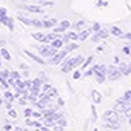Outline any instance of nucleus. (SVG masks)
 <instances>
[{"mask_svg":"<svg viewBox=\"0 0 131 131\" xmlns=\"http://www.w3.org/2000/svg\"><path fill=\"white\" fill-rule=\"evenodd\" d=\"M83 62H85V57H83V56H77V57L68 59L67 62H65V63L62 65V71H63V73H70L71 70L77 68L79 65H82Z\"/></svg>","mask_w":131,"mask_h":131,"instance_id":"1","label":"nucleus"},{"mask_svg":"<svg viewBox=\"0 0 131 131\" xmlns=\"http://www.w3.org/2000/svg\"><path fill=\"white\" fill-rule=\"evenodd\" d=\"M67 54H68V51L65 49V48H63L60 52H56L52 57H49V65H59L65 57H67Z\"/></svg>","mask_w":131,"mask_h":131,"instance_id":"2","label":"nucleus"},{"mask_svg":"<svg viewBox=\"0 0 131 131\" xmlns=\"http://www.w3.org/2000/svg\"><path fill=\"white\" fill-rule=\"evenodd\" d=\"M39 52H40L43 57H48V59H49V57H52L57 51H56V48H54V46H49V45H42V46L39 48Z\"/></svg>","mask_w":131,"mask_h":131,"instance_id":"3","label":"nucleus"},{"mask_svg":"<svg viewBox=\"0 0 131 131\" xmlns=\"http://www.w3.org/2000/svg\"><path fill=\"white\" fill-rule=\"evenodd\" d=\"M102 119H103V120H113V122H117L120 117H119V113H117L116 110H108V111L103 113Z\"/></svg>","mask_w":131,"mask_h":131,"instance_id":"4","label":"nucleus"},{"mask_svg":"<svg viewBox=\"0 0 131 131\" xmlns=\"http://www.w3.org/2000/svg\"><path fill=\"white\" fill-rule=\"evenodd\" d=\"M128 105H129V103H128L123 97H119V99L116 100V103H114V110H116L117 113H122V114H123V111H125V108H126Z\"/></svg>","mask_w":131,"mask_h":131,"instance_id":"5","label":"nucleus"},{"mask_svg":"<svg viewBox=\"0 0 131 131\" xmlns=\"http://www.w3.org/2000/svg\"><path fill=\"white\" fill-rule=\"evenodd\" d=\"M106 74H108V79H110V80H117V79L122 76V73H120L119 68H116V67H108Z\"/></svg>","mask_w":131,"mask_h":131,"instance_id":"6","label":"nucleus"},{"mask_svg":"<svg viewBox=\"0 0 131 131\" xmlns=\"http://www.w3.org/2000/svg\"><path fill=\"white\" fill-rule=\"evenodd\" d=\"M70 26H71L70 20H62V23H60L59 26H54V32H56V34H62V32L67 31Z\"/></svg>","mask_w":131,"mask_h":131,"instance_id":"7","label":"nucleus"},{"mask_svg":"<svg viewBox=\"0 0 131 131\" xmlns=\"http://www.w3.org/2000/svg\"><path fill=\"white\" fill-rule=\"evenodd\" d=\"M0 23H3V25H6L11 31L14 29V22H13V19L11 17H8L6 14L5 16H0Z\"/></svg>","mask_w":131,"mask_h":131,"instance_id":"8","label":"nucleus"},{"mask_svg":"<svg viewBox=\"0 0 131 131\" xmlns=\"http://www.w3.org/2000/svg\"><path fill=\"white\" fill-rule=\"evenodd\" d=\"M25 11H29V13H39V14H42L43 13V8H40V6H37V5H25V6H22Z\"/></svg>","mask_w":131,"mask_h":131,"instance_id":"9","label":"nucleus"},{"mask_svg":"<svg viewBox=\"0 0 131 131\" xmlns=\"http://www.w3.org/2000/svg\"><path fill=\"white\" fill-rule=\"evenodd\" d=\"M119 71H120L123 76H128V74H131V65L120 63V65H119Z\"/></svg>","mask_w":131,"mask_h":131,"instance_id":"10","label":"nucleus"},{"mask_svg":"<svg viewBox=\"0 0 131 131\" xmlns=\"http://www.w3.org/2000/svg\"><path fill=\"white\" fill-rule=\"evenodd\" d=\"M57 23H59L57 19H46V20H43V28H54Z\"/></svg>","mask_w":131,"mask_h":131,"instance_id":"11","label":"nucleus"},{"mask_svg":"<svg viewBox=\"0 0 131 131\" xmlns=\"http://www.w3.org/2000/svg\"><path fill=\"white\" fill-rule=\"evenodd\" d=\"M40 96H48V97H57V90L54 88V86H49V90L46 91V93H42ZM39 96V97H40Z\"/></svg>","mask_w":131,"mask_h":131,"instance_id":"12","label":"nucleus"},{"mask_svg":"<svg viewBox=\"0 0 131 131\" xmlns=\"http://www.w3.org/2000/svg\"><path fill=\"white\" fill-rule=\"evenodd\" d=\"M25 52H26V56H29V57H31V59H32L34 62H37V63H42V65H45V63H46V62H45L43 59H40V57H37V56H36V54H32L31 51H25Z\"/></svg>","mask_w":131,"mask_h":131,"instance_id":"13","label":"nucleus"},{"mask_svg":"<svg viewBox=\"0 0 131 131\" xmlns=\"http://www.w3.org/2000/svg\"><path fill=\"white\" fill-rule=\"evenodd\" d=\"M85 25H86V20H79V22L73 23L71 26H73V29H74V31H79V29H82Z\"/></svg>","mask_w":131,"mask_h":131,"instance_id":"14","label":"nucleus"},{"mask_svg":"<svg viewBox=\"0 0 131 131\" xmlns=\"http://www.w3.org/2000/svg\"><path fill=\"white\" fill-rule=\"evenodd\" d=\"M113 36H116V37H123V31L120 29V28H117V26H111V31H110Z\"/></svg>","mask_w":131,"mask_h":131,"instance_id":"15","label":"nucleus"},{"mask_svg":"<svg viewBox=\"0 0 131 131\" xmlns=\"http://www.w3.org/2000/svg\"><path fill=\"white\" fill-rule=\"evenodd\" d=\"M91 32H93L91 29H83V31H80V34H79V40H86V39L90 37Z\"/></svg>","mask_w":131,"mask_h":131,"instance_id":"16","label":"nucleus"},{"mask_svg":"<svg viewBox=\"0 0 131 131\" xmlns=\"http://www.w3.org/2000/svg\"><path fill=\"white\" fill-rule=\"evenodd\" d=\"M51 46H54L56 49H57V48H62V46H63V40H62L60 37H57V39H54V40L51 42Z\"/></svg>","mask_w":131,"mask_h":131,"instance_id":"17","label":"nucleus"},{"mask_svg":"<svg viewBox=\"0 0 131 131\" xmlns=\"http://www.w3.org/2000/svg\"><path fill=\"white\" fill-rule=\"evenodd\" d=\"M32 37H34L36 40H39V42H43V43H45V40H46V36H43L42 32H32Z\"/></svg>","mask_w":131,"mask_h":131,"instance_id":"18","label":"nucleus"},{"mask_svg":"<svg viewBox=\"0 0 131 131\" xmlns=\"http://www.w3.org/2000/svg\"><path fill=\"white\" fill-rule=\"evenodd\" d=\"M94 76H96V82H97V83H103V80H105V74H103V73L96 71Z\"/></svg>","mask_w":131,"mask_h":131,"instance_id":"19","label":"nucleus"},{"mask_svg":"<svg viewBox=\"0 0 131 131\" xmlns=\"http://www.w3.org/2000/svg\"><path fill=\"white\" fill-rule=\"evenodd\" d=\"M29 26H34V28H43V22H42V20L31 19V25H29Z\"/></svg>","mask_w":131,"mask_h":131,"instance_id":"20","label":"nucleus"},{"mask_svg":"<svg viewBox=\"0 0 131 131\" xmlns=\"http://www.w3.org/2000/svg\"><path fill=\"white\" fill-rule=\"evenodd\" d=\"M0 54H2V57H3L5 60H11V54L8 52V49L2 48V49H0Z\"/></svg>","mask_w":131,"mask_h":131,"instance_id":"21","label":"nucleus"},{"mask_svg":"<svg viewBox=\"0 0 131 131\" xmlns=\"http://www.w3.org/2000/svg\"><path fill=\"white\" fill-rule=\"evenodd\" d=\"M79 48V45H76L74 42L73 43H67V46H65V49H67L68 52H71V51H74V49H77Z\"/></svg>","mask_w":131,"mask_h":131,"instance_id":"22","label":"nucleus"},{"mask_svg":"<svg viewBox=\"0 0 131 131\" xmlns=\"http://www.w3.org/2000/svg\"><path fill=\"white\" fill-rule=\"evenodd\" d=\"M97 34L100 36V39H106V37L110 36V31H106V29H102V28H100V29L97 31Z\"/></svg>","mask_w":131,"mask_h":131,"instance_id":"23","label":"nucleus"},{"mask_svg":"<svg viewBox=\"0 0 131 131\" xmlns=\"http://www.w3.org/2000/svg\"><path fill=\"white\" fill-rule=\"evenodd\" d=\"M91 94H93V100H94L96 103H100V100H102V96H100L97 91H93Z\"/></svg>","mask_w":131,"mask_h":131,"instance_id":"24","label":"nucleus"},{"mask_svg":"<svg viewBox=\"0 0 131 131\" xmlns=\"http://www.w3.org/2000/svg\"><path fill=\"white\" fill-rule=\"evenodd\" d=\"M122 97H123V99H125L128 103H131V90H129V91H126V93H125Z\"/></svg>","mask_w":131,"mask_h":131,"instance_id":"25","label":"nucleus"},{"mask_svg":"<svg viewBox=\"0 0 131 131\" xmlns=\"http://www.w3.org/2000/svg\"><path fill=\"white\" fill-rule=\"evenodd\" d=\"M123 116H125V117H129V116H131V103H129V105L125 108V111H123Z\"/></svg>","mask_w":131,"mask_h":131,"instance_id":"26","label":"nucleus"},{"mask_svg":"<svg viewBox=\"0 0 131 131\" xmlns=\"http://www.w3.org/2000/svg\"><path fill=\"white\" fill-rule=\"evenodd\" d=\"M5 97L9 99V100H14V94H13L11 91H5Z\"/></svg>","mask_w":131,"mask_h":131,"instance_id":"27","label":"nucleus"},{"mask_svg":"<svg viewBox=\"0 0 131 131\" xmlns=\"http://www.w3.org/2000/svg\"><path fill=\"white\" fill-rule=\"evenodd\" d=\"M93 59H94V57H88V59H86V62H83V70H86V67L93 62Z\"/></svg>","mask_w":131,"mask_h":131,"instance_id":"28","label":"nucleus"},{"mask_svg":"<svg viewBox=\"0 0 131 131\" xmlns=\"http://www.w3.org/2000/svg\"><path fill=\"white\" fill-rule=\"evenodd\" d=\"M0 76H2V77H5V79H8V77L11 76V73H9V71H6V70H3L2 73H0Z\"/></svg>","mask_w":131,"mask_h":131,"instance_id":"29","label":"nucleus"},{"mask_svg":"<svg viewBox=\"0 0 131 131\" xmlns=\"http://www.w3.org/2000/svg\"><path fill=\"white\" fill-rule=\"evenodd\" d=\"M68 36H70L71 40H77L79 39V34H76V32H68Z\"/></svg>","mask_w":131,"mask_h":131,"instance_id":"30","label":"nucleus"},{"mask_svg":"<svg viewBox=\"0 0 131 131\" xmlns=\"http://www.w3.org/2000/svg\"><path fill=\"white\" fill-rule=\"evenodd\" d=\"M5 106H6V110H11V108H13V100L6 99V102H5Z\"/></svg>","mask_w":131,"mask_h":131,"instance_id":"31","label":"nucleus"},{"mask_svg":"<svg viewBox=\"0 0 131 131\" xmlns=\"http://www.w3.org/2000/svg\"><path fill=\"white\" fill-rule=\"evenodd\" d=\"M8 114H9V117H13V119H16V117H17V113H16L13 108H11V110H8Z\"/></svg>","mask_w":131,"mask_h":131,"instance_id":"32","label":"nucleus"},{"mask_svg":"<svg viewBox=\"0 0 131 131\" xmlns=\"http://www.w3.org/2000/svg\"><path fill=\"white\" fill-rule=\"evenodd\" d=\"M57 123H59V125H60V126H65V125H67V120H65V119H63V117H60V119H59V120H57Z\"/></svg>","mask_w":131,"mask_h":131,"instance_id":"33","label":"nucleus"},{"mask_svg":"<svg viewBox=\"0 0 131 131\" xmlns=\"http://www.w3.org/2000/svg\"><path fill=\"white\" fill-rule=\"evenodd\" d=\"M99 29H100V25H99V23H94V25L91 26V31H96V32H97Z\"/></svg>","mask_w":131,"mask_h":131,"instance_id":"34","label":"nucleus"},{"mask_svg":"<svg viewBox=\"0 0 131 131\" xmlns=\"http://www.w3.org/2000/svg\"><path fill=\"white\" fill-rule=\"evenodd\" d=\"M93 74H94V67H93L90 71H86V73H85V77H90V76H93Z\"/></svg>","mask_w":131,"mask_h":131,"instance_id":"35","label":"nucleus"},{"mask_svg":"<svg viewBox=\"0 0 131 131\" xmlns=\"http://www.w3.org/2000/svg\"><path fill=\"white\" fill-rule=\"evenodd\" d=\"M11 77L17 80V79H19V73H17V71H11Z\"/></svg>","mask_w":131,"mask_h":131,"instance_id":"36","label":"nucleus"},{"mask_svg":"<svg viewBox=\"0 0 131 131\" xmlns=\"http://www.w3.org/2000/svg\"><path fill=\"white\" fill-rule=\"evenodd\" d=\"M25 116H26V117H31V116H32V111H31L29 108H26V110H25Z\"/></svg>","mask_w":131,"mask_h":131,"instance_id":"37","label":"nucleus"},{"mask_svg":"<svg viewBox=\"0 0 131 131\" xmlns=\"http://www.w3.org/2000/svg\"><path fill=\"white\" fill-rule=\"evenodd\" d=\"M99 40H100V36H99V34L96 32V34L93 36V42H99Z\"/></svg>","mask_w":131,"mask_h":131,"instance_id":"38","label":"nucleus"},{"mask_svg":"<svg viewBox=\"0 0 131 131\" xmlns=\"http://www.w3.org/2000/svg\"><path fill=\"white\" fill-rule=\"evenodd\" d=\"M40 5H45V6H52L54 3H52V2H40Z\"/></svg>","mask_w":131,"mask_h":131,"instance_id":"39","label":"nucleus"},{"mask_svg":"<svg viewBox=\"0 0 131 131\" xmlns=\"http://www.w3.org/2000/svg\"><path fill=\"white\" fill-rule=\"evenodd\" d=\"M123 52H125V54H131V48H128V46H123Z\"/></svg>","mask_w":131,"mask_h":131,"instance_id":"40","label":"nucleus"},{"mask_svg":"<svg viewBox=\"0 0 131 131\" xmlns=\"http://www.w3.org/2000/svg\"><path fill=\"white\" fill-rule=\"evenodd\" d=\"M80 77V73L79 71H74V79H79Z\"/></svg>","mask_w":131,"mask_h":131,"instance_id":"41","label":"nucleus"},{"mask_svg":"<svg viewBox=\"0 0 131 131\" xmlns=\"http://www.w3.org/2000/svg\"><path fill=\"white\" fill-rule=\"evenodd\" d=\"M19 102H20V105H26V97H25V99H20Z\"/></svg>","mask_w":131,"mask_h":131,"instance_id":"42","label":"nucleus"},{"mask_svg":"<svg viewBox=\"0 0 131 131\" xmlns=\"http://www.w3.org/2000/svg\"><path fill=\"white\" fill-rule=\"evenodd\" d=\"M93 117H94V120L97 119V114H96V108L94 106H93Z\"/></svg>","mask_w":131,"mask_h":131,"instance_id":"43","label":"nucleus"},{"mask_svg":"<svg viewBox=\"0 0 131 131\" xmlns=\"http://www.w3.org/2000/svg\"><path fill=\"white\" fill-rule=\"evenodd\" d=\"M123 39H126V40H131V34H123Z\"/></svg>","mask_w":131,"mask_h":131,"instance_id":"44","label":"nucleus"},{"mask_svg":"<svg viewBox=\"0 0 131 131\" xmlns=\"http://www.w3.org/2000/svg\"><path fill=\"white\" fill-rule=\"evenodd\" d=\"M59 105H62V106L65 105V102H63V99H59Z\"/></svg>","mask_w":131,"mask_h":131,"instance_id":"45","label":"nucleus"},{"mask_svg":"<svg viewBox=\"0 0 131 131\" xmlns=\"http://www.w3.org/2000/svg\"><path fill=\"white\" fill-rule=\"evenodd\" d=\"M2 105H3V99H2V97H0V106H2Z\"/></svg>","mask_w":131,"mask_h":131,"instance_id":"46","label":"nucleus"},{"mask_svg":"<svg viewBox=\"0 0 131 131\" xmlns=\"http://www.w3.org/2000/svg\"><path fill=\"white\" fill-rule=\"evenodd\" d=\"M0 65H2V54H0Z\"/></svg>","mask_w":131,"mask_h":131,"instance_id":"47","label":"nucleus"},{"mask_svg":"<svg viewBox=\"0 0 131 131\" xmlns=\"http://www.w3.org/2000/svg\"><path fill=\"white\" fill-rule=\"evenodd\" d=\"M128 119H129V125H131V116H129V117H128Z\"/></svg>","mask_w":131,"mask_h":131,"instance_id":"48","label":"nucleus"}]
</instances>
